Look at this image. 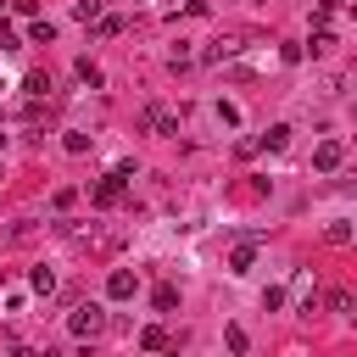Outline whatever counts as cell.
<instances>
[{
	"label": "cell",
	"instance_id": "277c9868",
	"mask_svg": "<svg viewBox=\"0 0 357 357\" xmlns=\"http://www.w3.org/2000/svg\"><path fill=\"white\" fill-rule=\"evenodd\" d=\"M340 156H346V145H340V139H324V145L312 151V167H318V173H335Z\"/></svg>",
	"mask_w": 357,
	"mask_h": 357
},
{
	"label": "cell",
	"instance_id": "9a60e30c",
	"mask_svg": "<svg viewBox=\"0 0 357 357\" xmlns=\"http://www.w3.org/2000/svg\"><path fill=\"white\" fill-rule=\"evenodd\" d=\"M0 139H6V134H0Z\"/></svg>",
	"mask_w": 357,
	"mask_h": 357
},
{
	"label": "cell",
	"instance_id": "7a4b0ae2",
	"mask_svg": "<svg viewBox=\"0 0 357 357\" xmlns=\"http://www.w3.org/2000/svg\"><path fill=\"white\" fill-rule=\"evenodd\" d=\"M123 184H128V167H112V173L95 184V206H117V201H123Z\"/></svg>",
	"mask_w": 357,
	"mask_h": 357
},
{
	"label": "cell",
	"instance_id": "3957f363",
	"mask_svg": "<svg viewBox=\"0 0 357 357\" xmlns=\"http://www.w3.org/2000/svg\"><path fill=\"white\" fill-rule=\"evenodd\" d=\"M134 290H139V279H134L128 268H112V273H106V296H112V301H128Z\"/></svg>",
	"mask_w": 357,
	"mask_h": 357
},
{
	"label": "cell",
	"instance_id": "52a82bcc",
	"mask_svg": "<svg viewBox=\"0 0 357 357\" xmlns=\"http://www.w3.org/2000/svg\"><path fill=\"white\" fill-rule=\"evenodd\" d=\"M28 39H33V45H50V39H56V22H45V17H39V22L28 28Z\"/></svg>",
	"mask_w": 357,
	"mask_h": 357
},
{
	"label": "cell",
	"instance_id": "4fadbf2b",
	"mask_svg": "<svg viewBox=\"0 0 357 357\" xmlns=\"http://www.w3.org/2000/svg\"><path fill=\"white\" fill-rule=\"evenodd\" d=\"M61 145H67V151H73V156H78V151H89V134H78V128H73V134H67V139H61Z\"/></svg>",
	"mask_w": 357,
	"mask_h": 357
},
{
	"label": "cell",
	"instance_id": "8fae6325",
	"mask_svg": "<svg viewBox=\"0 0 357 357\" xmlns=\"http://www.w3.org/2000/svg\"><path fill=\"white\" fill-rule=\"evenodd\" d=\"M173 307H178V290L162 284V290H156V312H173Z\"/></svg>",
	"mask_w": 357,
	"mask_h": 357
},
{
	"label": "cell",
	"instance_id": "5b68a950",
	"mask_svg": "<svg viewBox=\"0 0 357 357\" xmlns=\"http://www.w3.org/2000/svg\"><path fill=\"white\" fill-rule=\"evenodd\" d=\"M251 262H257V251H251V245H234V257H229V273H251Z\"/></svg>",
	"mask_w": 357,
	"mask_h": 357
},
{
	"label": "cell",
	"instance_id": "30bf717a",
	"mask_svg": "<svg viewBox=\"0 0 357 357\" xmlns=\"http://www.w3.org/2000/svg\"><path fill=\"white\" fill-rule=\"evenodd\" d=\"M33 290L50 296V290H56V273H50V268H33Z\"/></svg>",
	"mask_w": 357,
	"mask_h": 357
},
{
	"label": "cell",
	"instance_id": "8992f818",
	"mask_svg": "<svg viewBox=\"0 0 357 357\" xmlns=\"http://www.w3.org/2000/svg\"><path fill=\"white\" fill-rule=\"evenodd\" d=\"M262 145H268V151H284V145H290V128H284V123H273V128L262 134Z\"/></svg>",
	"mask_w": 357,
	"mask_h": 357
},
{
	"label": "cell",
	"instance_id": "5bb4252c",
	"mask_svg": "<svg viewBox=\"0 0 357 357\" xmlns=\"http://www.w3.org/2000/svg\"><path fill=\"white\" fill-rule=\"evenodd\" d=\"M73 11H78V17H84V22H89V17H100V0H78V6H73Z\"/></svg>",
	"mask_w": 357,
	"mask_h": 357
},
{
	"label": "cell",
	"instance_id": "9c48e42d",
	"mask_svg": "<svg viewBox=\"0 0 357 357\" xmlns=\"http://www.w3.org/2000/svg\"><path fill=\"white\" fill-rule=\"evenodd\" d=\"M78 78H84V84H89V89H100V67H95V61H89V56H84V61H78Z\"/></svg>",
	"mask_w": 357,
	"mask_h": 357
},
{
	"label": "cell",
	"instance_id": "ba28073f",
	"mask_svg": "<svg viewBox=\"0 0 357 357\" xmlns=\"http://www.w3.org/2000/svg\"><path fill=\"white\" fill-rule=\"evenodd\" d=\"M139 346H145V351H162V346H167V335L151 324V329H139Z\"/></svg>",
	"mask_w": 357,
	"mask_h": 357
},
{
	"label": "cell",
	"instance_id": "7c38bea8",
	"mask_svg": "<svg viewBox=\"0 0 357 357\" xmlns=\"http://www.w3.org/2000/svg\"><path fill=\"white\" fill-rule=\"evenodd\" d=\"M28 95H33V100L50 95V78H45V73H28Z\"/></svg>",
	"mask_w": 357,
	"mask_h": 357
},
{
	"label": "cell",
	"instance_id": "6da1fadb",
	"mask_svg": "<svg viewBox=\"0 0 357 357\" xmlns=\"http://www.w3.org/2000/svg\"><path fill=\"white\" fill-rule=\"evenodd\" d=\"M67 329H73V335H84V340H95V335L106 329V307H100V301H78V307H73V318H67Z\"/></svg>",
	"mask_w": 357,
	"mask_h": 357
}]
</instances>
